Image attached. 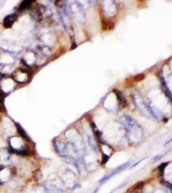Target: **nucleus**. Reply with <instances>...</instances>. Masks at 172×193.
<instances>
[{"mask_svg": "<svg viewBox=\"0 0 172 193\" xmlns=\"http://www.w3.org/2000/svg\"><path fill=\"white\" fill-rule=\"evenodd\" d=\"M13 86V82L11 80H5V84H3V90H5V91H8L10 89H12Z\"/></svg>", "mask_w": 172, "mask_h": 193, "instance_id": "nucleus-7", "label": "nucleus"}, {"mask_svg": "<svg viewBox=\"0 0 172 193\" xmlns=\"http://www.w3.org/2000/svg\"><path fill=\"white\" fill-rule=\"evenodd\" d=\"M116 95H117V97L119 99V101L120 102L121 104L122 105L123 108H125L127 106V102L126 101V100L124 99V96L122 95V93L119 91H116Z\"/></svg>", "mask_w": 172, "mask_h": 193, "instance_id": "nucleus-6", "label": "nucleus"}, {"mask_svg": "<svg viewBox=\"0 0 172 193\" xmlns=\"http://www.w3.org/2000/svg\"><path fill=\"white\" fill-rule=\"evenodd\" d=\"M55 150L61 157L67 156L68 147L66 144L61 142H57L55 144Z\"/></svg>", "mask_w": 172, "mask_h": 193, "instance_id": "nucleus-3", "label": "nucleus"}, {"mask_svg": "<svg viewBox=\"0 0 172 193\" xmlns=\"http://www.w3.org/2000/svg\"><path fill=\"white\" fill-rule=\"evenodd\" d=\"M61 177L60 178L63 183L65 185H72V188L73 189H77L79 187L78 183H76L75 180V175L72 172H70L68 169H64V172L61 173Z\"/></svg>", "mask_w": 172, "mask_h": 193, "instance_id": "nucleus-1", "label": "nucleus"}, {"mask_svg": "<svg viewBox=\"0 0 172 193\" xmlns=\"http://www.w3.org/2000/svg\"><path fill=\"white\" fill-rule=\"evenodd\" d=\"M12 175L11 170L7 167H3L0 170V182H8L10 180V177Z\"/></svg>", "mask_w": 172, "mask_h": 193, "instance_id": "nucleus-4", "label": "nucleus"}, {"mask_svg": "<svg viewBox=\"0 0 172 193\" xmlns=\"http://www.w3.org/2000/svg\"><path fill=\"white\" fill-rule=\"evenodd\" d=\"M165 155V154H161V155H159V156H157L154 158V162H157V161H159V160H161L162 158H163V156Z\"/></svg>", "mask_w": 172, "mask_h": 193, "instance_id": "nucleus-9", "label": "nucleus"}, {"mask_svg": "<svg viewBox=\"0 0 172 193\" xmlns=\"http://www.w3.org/2000/svg\"><path fill=\"white\" fill-rule=\"evenodd\" d=\"M63 158L64 159V160L66 161V162L68 163V164H71V165H72L73 166L76 167V169H77V171L79 172V173H80L81 169L79 164L74 157H72V156H68L67 155V156H65Z\"/></svg>", "mask_w": 172, "mask_h": 193, "instance_id": "nucleus-5", "label": "nucleus"}, {"mask_svg": "<svg viewBox=\"0 0 172 193\" xmlns=\"http://www.w3.org/2000/svg\"><path fill=\"white\" fill-rule=\"evenodd\" d=\"M144 78V75L143 74H139L138 75L135 76V80H137V81H139V80H143Z\"/></svg>", "mask_w": 172, "mask_h": 193, "instance_id": "nucleus-8", "label": "nucleus"}, {"mask_svg": "<svg viewBox=\"0 0 172 193\" xmlns=\"http://www.w3.org/2000/svg\"><path fill=\"white\" fill-rule=\"evenodd\" d=\"M131 162H126L125 164H122L121 166H119L118 167H117L115 169H114V170H112V172H110L109 174H106V176L103 177V178L99 180V183L100 184H103L105 183V182H106L109 179H110L111 178H112L113 176H114L115 175H117L119 173H120L121 172H122V170H124V169H126L128 167H129V166L130 165Z\"/></svg>", "mask_w": 172, "mask_h": 193, "instance_id": "nucleus-2", "label": "nucleus"}, {"mask_svg": "<svg viewBox=\"0 0 172 193\" xmlns=\"http://www.w3.org/2000/svg\"><path fill=\"white\" fill-rule=\"evenodd\" d=\"M143 160H144V159L141 160H139V162H137V163H135V164H134V165H133V166H132V167H135V166H137V165H138V164H139V163H140L141 162H142V161Z\"/></svg>", "mask_w": 172, "mask_h": 193, "instance_id": "nucleus-10", "label": "nucleus"}]
</instances>
